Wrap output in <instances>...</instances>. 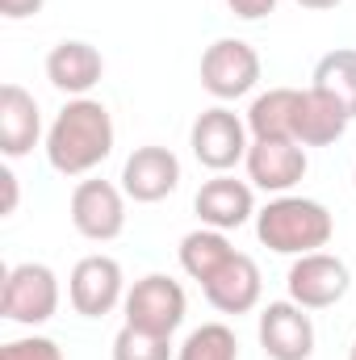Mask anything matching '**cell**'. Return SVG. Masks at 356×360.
<instances>
[{
    "instance_id": "6da1fadb",
    "label": "cell",
    "mask_w": 356,
    "mask_h": 360,
    "mask_svg": "<svg viewBox=\"0 0 356 360\" xmlns=\"http://www.w3.org/2000/svg\"><path fill=\"white\" fill-rule=\"evenodd\" d=\"M113 117L105 101L72 96L46 130V164L59 176H89L113 155Z\"/></svg>"
},
{
    "instance_id": "7a4b0ae2",
    "label": "cell",
    "mask_w": 356,
    "mask_h": 360,
    "mask_svg": "<svg viewBox=\"0 0 356 360\" xmlns=\"http://www.w3.org/2000/svg\"><path fill=\"white\" fill-rule=\"evenodd\" d=\"M336 235V218L323 201L281 193L272 197L265 210H256V239L276 256H306L323 252Z\"/></svg>"
},
{
    "instance_id": "3957f363",
    "label": "cell",
    "mask_w": 356,
    "mask_h": 360,
    "mask_svg": "<svg viewBox=\"0 0 356 360\" xmlns=\"http://www.w3.org/2000/svg\"><path fill=\"white\" fill-rule=\"evenodd\" d=\"M122 314H126V327L172 340L180 331V323H184V314H189L184 285L172 281L168 272H147L143 281H134V285L126 289Z\"/></svg>"
},
{
    "instance_id": "277c9868",
    "label": "cell",
    "mask_w": 356,
    "mask_h": 360,
    "mask_svg": "<svg viewBox=\"0 0 356 360\" xmlns=\"http://www.w3.org/2000/svg\"><path fill=\"white\" fill-rule=\"evenodd\" d=\"M55 310H59V276H55V269H46L38 260H25V264H13L4 272L0 314L8 323L42 327V323L55 319Z\"/></svg>"
},
{
    "instance_id": "5b68a950",
    "label": "cell",
    "mask_w": 356,
    "mask_h": 360,
    "mask_svg": "<svg viewBox=\"0 0 356 360\" xmlns=\"http://www.w3.org/2000/svg\"><path fill=\"white\" fill-rule=\"evenodd\" d=\"M189 147L197 155L201 168L210 172H231L235 164L248 160V147H252V130H248V117H239L235 109L227 105H210L197 113L193 130H189Z\"/></svg>"
},
{
    "instance_id": "8992f818",
    "label": "cell",
    "mask_w": 356,
    "mask_h": 360,
    "mask_svg": "<svg viewBox=\"0 0 356 360\" xmlns=\"http://www.w3.org/2000/svg\"><path fill=\"white\" fill-rule=\"evenodd\" d=\"M260 84V55L243 38H218L201 55V89L214 101H239Z\"/></svg>"
},
{
    "instance_id": "52a82bcc",
    "label": "cell",
    "mask_w": 356,
    "mask_h": 360,
    "mask_svg": "<svg viewBox=\"0 0 356 360\" xmlns=\"http://www.w3.org/2000/svg\"><path fill=\"white\" fill-rule=\"evenodd\" d=\"M285 289H289V302H298L306 310H327V306L344 302V293L352 289V272L331 252H306V256H293Z\"/></svg>"
},
{
    "instance_id": "ba28073f",
    "label": "cell",
    "mask_w": 356,
    "mask_h": 360,
    "mask_svg": "<svg viewBox=\"0 0 356 360\" xmlns=\"http://www.w3.org/2000/svg\"><path fill=\"white\" fill-rule=\"evenodd\" d=\"M126 193L113 180H80L72 188V226L92 243H113L126 231Z\"/></svg>"
},
{
    "instance_id": "9c48e42d",
    "label": "cell",
    "mask_w": 356,
    "mask_h": 360,
    "mask_svg": "<svg viewBox=\"0 0 356 360\" xmlns=\"http://www.w3.org/2000/svg\"><path fill=\"white\" fill-rule=\"evenodd\" d=\"M68 297H72V310L84 314V319H105L113 314L122 302H126V276L122 264L113 256H84L76 260V269L68 276Z\"/></svg>"
},
{
    "instance_id": "30bf717a",
    "label": "cell",
    "mask_w": 356,
    "mask_h": 360,
    "mask_svg": "<svg viewBox=\"0 0 356 360\" xmlns=\"http://www.w3.org/2000/svg\"><path fill=\"white\" fill-rule=\"evenodd\" d=\"M243 164H248L252 188H265V193H272V197L293 193V184H302L306 168H310L306 147L293 143V139H252Z\"/></svg>"
},
{
    "instance_id": "8fae6325",
    "label": "cell",
    "mask_w": 356,
    "mask_h": 360,
    "mask_svg": "<svg viewBox=\"0 0 356 360\" xmlns=\"http://www.w3.org/2000/svg\"><path fill=\"white\" fill-rule=\"evenodd\" d=\"M260 348L268 360H310L314 356V323L298 302H268L260 310Z\"/></svg>"
},
{
    "instance_id": "7c38bea8",
    "label": "cell",
    "mask_w": 356,
    "mask_h": 360,
    "mask_svg": "<svg viewBox=\"0 0 356 360\" xmlns=\"http://www.w3.org/2000/svg\"><path fill=\"white\" fill-rule=\"evenodd\" d=\"M177 184H180V160L168 147H155V143L134 147L130 160L122 164V193L139 205H155V201L172 197Z\"/></svg>"
},
{
    "instance_id": "4fadbf2b",
    "label": "cell",
    "mask_w": 356,
    "mask_h": 360,
    "mask_svg": "<svg viewBox=\"0 0 356 360\" xmlns=\"http://www.w3.org/2000/svg\"><path fill=\"white\" fill-rule=\"evenodd\" d=\"M193 214L201 218V226L214 231H239L248 218H256V193L252 180H235L231 172H214L197 188L193 197Z\"/></svg>"
},
{
    "instance_id": "5bb4252c",
    "label": "cell",
    "mask_w": 356,
    "mask_h": 360,
    "mask_svg": "<svg viewBox=\"0 0 356 360\" xmlns=\"http://www.w3.org/2000/svg\"><path fill=\"white\" fill-rule=\"evenodd\" d=\"M205 302L218 310V314H248L260 306V293H265V276H260V264L243 252H235L222 269L214 272L205 285H201Z\"/></svg>"
},
{
    "instance_id": "9a60e30c",
    "label": "cell",
    "mask_w": 356,
    "mask_h": 360,
    "mask_svg": "<svg viewBox=\"0 0 356 360\" xmlns=\"http://www.w3.org/2000/svg\"><path fill=\"white\" fill-rule=\"evenodd\" d=\"M42 139V109L34 92L21 84H0V151L4 160H21Z\"/></svg>"
},
{
    "instance_id": "2e32d148",
    "label": "cell",
    "mask_w": 356,
    "mask_h": 360,
    "mask_svg": "<svg viewBox=\"0 0 356 360\" xmlns=\"http://www.w3.org/2000/svg\"><path fill=\"white\" fill-rule=\"evenodd\" d=\"M348 109L319 89L298 92V109H293V143L302 147H331L348 134Z\"/></svg>"
},
{
    "instance_id": "e0dca14e",
    "label": "cell",
    "mask_w": 356,
    "mask_h": 360,
    "mask_svg": "<svg viewBox=\"0 0 356 360\" xmlns=\"http://www.w3.org/2000/svg\"><path fill=\"white\" fill-rule=\"evenodd\" d=\"M105 76V59L92 42L80 38H63L59 46H51L46 55V80L68 96H89Z\"/></svg>"
},
{
    "instance_id": "ac0fdd59",
    "label": "cell",
    "mask_w": 356,
    "mask_h": 360,
    "mask_svg": "<svg viewBox=\"0 0 356 360\" xmlns=\"http://www.w3.org/2000/svg\"><path fill=\"white\" fill-rule=\"evenodd\" d=\"M231 256H235V248H231L227 231L197 226V231H189V235L180 239V269L189 272L197 285H205V281L222 269Z\"/></svg>"
},
{
    "instance_id": "d6986e66",
    "label": "cell",
    "mask_w": 356,
    "mask_h": 360,
    "mask_svg": "<svg viewBox=\"0 0 356 360\" xmlns=\"http://www.w3.org/2000/svg\"><path fill=\"white\" fill-rule=\"evenodd\" d=\"M302 89H268L248 105V130L252 139H293V109Z\"/></svg>"
},
{
    "instance_id": "ffe728a7",
    "label": "cell",
    "mask_w": 356,
    "mask_h": 360,
    "mask_svg": "<svg viewBox=\"0 0 356 360\" xmlns=\"http://www.w3.org/2000/svg\"><path fill=\"white\" fill-rule=\"evenodd\" d=\"M310 89L336 96V101L348 109V117H356V51L352 46H336V51H327V55L314 63Z\"/></svg>"
},
{
    "instance_id": "44dd1931",
    "label": "cell",
    "mask_w": 356,
    "mask_h": 360,
    "mask_svg": "<svg viewBox=\"0 0 356 360\" xmlns=\"http://www.w3.org/2000/svg\"><path fill=\"white\" fill-rule=\"evenodd\" d=\"M177 360H239V340L227 323H201L184 335Z\"/></svg>"
},
{
    "instance_id": "7402d4cb",
    "label": "cell",
    "mask_w": 356,
    "mask_h": 360,
    "mask_svg": "<svg viewBox=\"0 0 356 360\" xmlns=\"http://www.w3.org/2000/svg\"><path fill=\"white\" fill-rule=\"evenodd\" d=\"M113 360H177L172 352V340L164 335H147V331H134L122 323V331L113 335Z\"/></svg>"
},
{
    "instance_id": "603a6c76",
    "label": "cell",
    "mask_w": 356,
    "mask_h": 360,
    "mask_svg": "<svg viewBox=\"0 0 356 360\" xmlns=\"http://www.w3.org/2000/svg\"><path fill=\"white\" fill-rule=\"evenodd\" d=\"M0 360H63V348L46 335H25V340H8L0 348Z\"/></svg>"
},
{
    "instance_id": "cb8c5ba5",
    "label": "cell",
    "mask_w": 356,
    "mask_h": 360,
    "mask_svg": "<svg viewBox=\"0 0 356 360\" xmlns=\"http://www.w3.org/2000/svg\"><path fill=\"white\" fill-rule=\"evenodd\" d=\"M281 0H227V8L239 17V21H260L268 13H276Z\"/></svg>"
},
{
    "instance_id": "d4e9b609",
    "label": "cell",
    "mask_w": 356,
    "mask_h": 360,
    "mask_svg": "<svg viewBox=\"0 0 356 360\" xmlns=\"http://www.w3.org/2000/svg\"><path fill=\"white\" fill-rule=\"evenodd\" d=\"M46 0H0V17L8 21H25V17H38Z\"/></svg>"
},
{
    "instance_id": "484cf974",
    "label": "cell",
    "mask_w": 356,
    "mask_h": 360,
    "mask_svg": "<svg viewBox=\"0 0 356 360\" xmlns=\"http://www.w3.org/2000/svg\"><path fill=\"white\" fill-rule=\"evenodd\" d=\"M0 188H4V205H0V214L8 218V214H17V176H13V168H0Z\"/></svg>"
},
{
    "instance_id": "4316f807",
    "label": "cell",
    "mask_w": 356,
    "mask_h": 360,
    "mask_svg": "<svg viewBox=\"0 0 356 360\" xmlns=\"http://www.w3.org/2000/svg\"><path fill=\"white\" fill-rule=\"evenodd\" d=\"M293 4H302V8H310V13H327V8H336V4H344V0H293Z\"/></svg>"
},
{
    "instance_id": "83f0119b",
    "label": "cell",
    "mask_w": 356,
    "mask_h": 360,
    "mask_svg": "<svg viewBox=\"0 0 356 360\" xmlns=\"http://www.w3.org/2000/svg\"><path fill=\"white\" fill-rule=\"evenodd\" d=\"M348 360H356V340H352V348H348Z\"/></svg>"
},
{
    "instance_id": "f1b7e54d",
    "label": "cell",
    "mask_w": 356,
    "mask_h": 360,
    "mask_svg": "<svg viewBox=\"0 0 356 360\" xmlns=\"http://www.w3.org/2000/svg\"><path fill=\"white\" fill-rule=\"evenodd\" d=\"M352 184H356V172H352Z\"/></svg>"
}]
</instances>
